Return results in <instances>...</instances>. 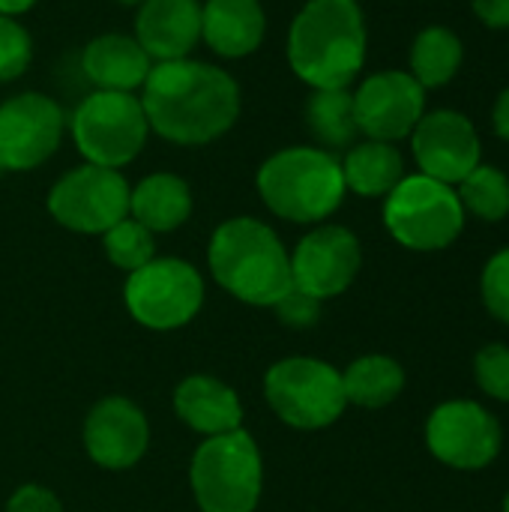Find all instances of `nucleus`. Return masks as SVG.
Here are the masks:
<instances>
[{"mask_svg":"<svg viewBox=\"0 0 509 512\" xmlns=\"http://www.w3.org/2000/svg\"><path fill=\"white\" fill-rule=\"evenodd\" d=\"M462 39L447 30V27H426L411 48V75L417 84L426 87H441L453 81V75L462 66Z\"/></svg>","mask_w":509,"mask_h":512,"instance_id":"nucleus-25","label":"nucleus"},{"mask_svg":"<svg viewBox=\"0 0 509 512\" xmlns=\"http://www.w3.org/2000/svg\"><path fill=\"white\" fill-rule=\"evenodd\" d=\"M102 246H105L108 261L117 270H126V273H135L138 267H144V264H150L156 258L153 234L141 222H135L132 216H126L123 222L108 228L102 234Z\"/></svg>","mask_w":509,"mask_h":512,"instance_id":"nucleus-27","label":"nucleus"},{"mask_svg":"<svg viewBox=\"0 0 509 512\" xmlns=\"http://www.w3.org/2000/svg\"><path fill=\"white\" fill-rule=\"evenodd\" d=\"M426 108V90L411 72L387 69L369 75L354 93L357 126L372 141H399L414 132Z\"/></svg>","mask_w":509,"mask_h":512,"instance_id":"nucleus-14","label":"nucleus"},{"mask_svg":"<svg viewBox=\"0 0 509 512\" xmlns=\"http://www.w3.org/2000/svg\"><path fill=\"white\" fill-rule=\"evenodd\" d=\"M360 264L363 249L354 231L342 225H321L309 231L291 255L294 288L324 303L351 288L360 273Z\"/></svg>","mask_w":509,"mask_h":512,"instance_id":"nucleus-13","label":"nucleus"},{"mask_svg":"<svg viewBox=\"0 0 509 512\" xmlns=\"http://www.w3.org/2000/svg\"><path fill=\"white\" fill-rule=\"evenodd\" d=\"M189 486L201 512H255L264 465L246 429L201 441L189 465Z\"/></svg>","mask_w":509,"mask_h":512,"instance_id":"nucleus-5","label":"nucleus"},{"mask_svg":"<svg viewBox=\"0 0 509 512\" xmlns=\"http://www.w3.org/2000/svg\"><path fill=\"white\" fill-rule=\"evenodd\" d=\"M414 159L420 174L459 186L480 165V138L474 123L459 111H432L423 114L411 132Z\"/></svg>","mask_w":509,"mask_h":512,"instance_id":"nucleus-15","label":"nucleus"},{"mask_svg":"<svg viewBox=\"0 0 509 512\" xmlns=\"http://www.w3.org/2000/svg\"><path fill=\"white\" fill-rule=\"evenodd\" d=\"M456 195L462 201L465 216H477L483 222H501L509 216V177L495 165H477L459 186Z\"/></svg>","mask_w":509,"mask_h":512,"instance_id":"nucleus-26","label":"nucleus"},{"mask_svg":"<svg viewBox=\"0 0 509 512\" xmlns=\"http://www.w3.org/2000/svg\"><path fill=\"white\" fill-rule=\"evenodd\" d=\"M501 423L471 399L438 405L426 423L429 453L456 471H483L501 453Z\"/></svg>","mask_w":509,"mask_h":512,"instance_id":"nucleus-11","label":"nucleus"},{"mask_svg":"<svg viewBox=\"0 0 509 512\" xmlns=\"http://www.w3.org/2000/svg\"><path fill=\"white\" fill-rule=\"evenodd\" d=\"M72 138L90 165L120 171L147 144V114L135 93L93 90L72 114Z\"/></svg>","mask_w":509,"mask_h":512,"instance_id":"nucleus-8","label":"nucleus"},{"mask_svg":"<svg viewBox=\"0 0 509 512\" xmlns=\"http://www.w3.org/2000/svg\"><path fill=\"white\" fill-rule=\"evenodd\" d=\"M492 126H495V132L509 141V87L498 96V102H495V111H492Z\"/></svg>","mask_w":509,"mask_h":512,"instance_id":"nucleus-34","label":"nucleus"},{"mask_svg":"<svg viewBox=\"0 0 509 512\" xmlns=\"http://www.w3.org/2000/svg\"><path fill=\"white\" fill-rule=\"evenodd\" d=\"M33 57L30 33L15 21L0 15V84L15 81Z\"/></svg>","mask_w":509,"mask_h":512,"instance_id":"nucleus-29","label":"nucleus"},{"mask_svg":"<svg viewBox=\"0 0 509 512\" xmlns=\"http://www.w3.org/2000/svg\"><path fill=\"white\" fill-rule=\"evenodd\" d=\"M150 447V426L144 411L123 399L108 396L96 402L84 420V450L105 471H126L141 462Z\"/></svg>","mask_w":509,"mask_h":512,"instance_id":"nucleus-16","label":"nucleus"},{"mask_svg":"<svg viewBox=\"0 0 509 512\" xmlns=\"http://www.w3.org/2000/svg\"><path fill=\"white\" fill-rule=\"evenodd\" d=\"M345 189L363 198H387L405 177V159L390 141H360L342 159Z\"/></svg>","mask_w":509,"mask_h":512,"instance_id":"nucleus-22","label":"nucleus"},{"mask_svg":"<svg viewBox=\"0 0 509 512\" xmlns=\"http://www.w3.org/2000/svg\"><path fill=\"white\" fill-rule=\"evenodd\" d=\"M480 291H483L486 309L509 327V249H501L498 255L486 261Z\"/></svg>","mask_w":509,"mask_h":512,"instance_id":"nucleus-30","label":"nucleus"},{"mask_svg":"<svg viewBox=\"0 0 509 512\" xmlns=\"http://www.w3.org/2000/svg\"><path fill=\"white\" fill-rule=\"evenodd\" d=\"M48 213L75 234H105L129 216V183L120 171L87 162L51 186Z\"/></svg>","mask_w":509,"mask_h":512,"instance_id":"nucleus-10","label":"nucleus"},{"mask_svg":"<svg viewBox=\"0 0 509 512\" xmlns=\"http://www.w3.org/2000/svg\"><path fill=\"white\" fill-rule=\"evenodd\" d=\"M384 225L393 240L411 252H438L456 243L465 228V210L456 186L426 174L402 177L384 201Z\"/></svg>","mask_w":509,"mask_h":512,"instance_id":"nucleus-6","label":"nucleus"},{"mask_svg":"<svg viewBox=\"0 0 509 512\" xmlns=\"http://www.w3.org/2000/svg\"><path fill=\"white\" fill-rule=\"evenodd\" d=\"M267 33V15L258 0H207L201 6V39L219 57H246L258 51Z\"/></svg>","mask_w":509,"mask_h":512,"instance_id":"nucleus-20","label":"nucleus"},{"mask_svg":"<svg viewBox=\"0 0 509 512\" xmlns=\"http://www.w3.org/2000/svg\"><path fill=\"white\" fill-rule=\"evenodd\" d=\"M3 174H6V171H3V168H0V177H3Z\"/></svg>","mask_w":509,"mask_h":512,"instance_id":"nucleus-38","label":"nucleus"},{"mask_svg":"<svg viewBox=\"0 0 509 512\" xmlns=\"http://www.w3.org/2000/svg\"><path fill=\"white\" fill-rule=\"evenodd\" d=\"M81 69L96 90L132 93V90L144 87V81L153 69V60L147 57V51L138 45L135 36L105 33L84 45Z\"/></svg>","mask_w":509,"mask_h":512,"instance_id":"nucleus-19","label":"nucleus"},{"mask_svg":"<svg viewBox=\"0 0 509 512\" xmlns=\"http://www.w3.org/2000/svg\"><path fill=\"white\" fill-rule=\"evenodd\" d=\"M213 279L240 303L276 306L291 288V255L270 225L252 216L222 222L207 249Z\"/></svg>","mask_w":509,"mask_h":512,"instance_id":"nucleus-3","label":"nucleus"},{"mask_svg":"<svg viewBox=\"0 0 509 512\" xmlns=\"http://www.w3.org/2000/svg\"><path fill=\"white\" fill-rule=\"evenodd\" d=\"M135 39L150 60H183L201 39L198 0H144L135 18Z\"/></svg>","mask_w":509,"mask_h":512,"instance_id":"nucleus-17","label":"nucleus"},{"mask_svg":"<svg viewBox=\"0 0 509 512\" xmlns=\"http://www.w3.org/2000/svg\"><path fill=\"white\" fill-rule=\"evenodd\" d=\"M474 12L486 27L495 30L509 27V0H474Z\"/></svg>","mask_w":509,"mask_h":512,"instance_id":"nucleus-33","label":"nucleus"},{"mask_svg":"<svg viewBox=\"0 0 509 512\" xmlns=\"http://www.w3.org/2000/svg\"><path fill=\"white\" fill-rule=\"evenodd\" d=\"M345 192L342 162L321 147H288L258 168L261 201L297 225L324 222L339 210Z\"/></svg>","mask_w":509,"mask_h":512,"instance_id":"nucleus-4","label":"nucleus"},{"mask_svg":"<svg viewBox=\"0 0 509 512\" xmlns=\"http://www.w3.org/2000/svg\"><path fill=\"white\" fill-rule=\"evenodd\" d=\"M306 126L330 150L354 147V141L360 135L354 93L348 87L315 90L306 102Z\"/></svg>","mask_w":509,"mask_h":512,"instance_id":"nucleus-24","label":"nucleus"},{"mask_svg":"<svg viewBox=\"0 0 509 512\" xmlns=\"http://www.w3.org/2000/svg\"><path fill=\"white\" fill-rule=\"evenodd\" d=\"M342 387L348 405L387 408L405 390V369L387 354H366L342 372Z\"/></svg>","mask_w":509,"mask_h":512,"instance_id":"nucleus-23","label":"nucleus"},{"mask_svg":"<svg viewBox=\"0 0 509 512\" xmlns=\"http://www.w3.org/2000/svg\"><path fill=\"white\" fill-rule=\"evenodd\" d=\"M264 396L273 414L303 432L333 426L345 408L342 372L315 357H285L267 369Z\"/></svg>","mask_w":509,"mask_h":512,"instance_id":"nucleus-7","label":"nucleus"},{"mask_svg":"<svg viewBox=\"0 0 509 512\" xmlns=\"http://www.w3.org/2000/svg\"><path fill=\"white\" fill-rule=\"evenodd\" d=\"M33 3H36V0H0V15L15 18V15H21V12H27Z\"/></svg>","mask_w":509,"mask_h":512,"instance_id":"nucleus-35","label":"nucleus"},{"mask_svg":"<svg viewBox=\"0 0 509 512\" xmlns=\"http://www.w3.org/2000/svg\"><path fill=\"white\" fill-rule=\"evenodd\" d=\"M147 126L171 144L201 147L222 138L240 117L237 81L201 60L156 63L141 96Z\"/></svg>","mask_w":509,"mask_h":512,"instance_id":"nucleus-1","label":"nucleus"},{"mask_svg":"<svg viewBox=\"0 0 509 512\" xmlns=\"http://www.w3.org/2000/svg\"><path fill=\"white\" fill-rule=\"evenodd\" d=\"M6 512H63L57 495L45 486H36V483H27L21 489L12 492Z\"/></svg>","mask_w":509,"mask_h":512,"instance_id":"nucleus-32","label":"nucleus"},{"mask_svg":"<svg viewBox=\"0 0 509 512\" xmlns=\"http://www.w3.org/2000/svg\"><path fill=\"white\" fill-rule=\"evenodd\" d=\"M273 309H276L282 324L297 327V330H306V327L318 324V318H321V300L303 294L300 288H291Z\"/></svg>","mask_w":509,"mask_h":512,"instance_id":"nucleus-31","label":"nucleus"},{"mask_svg":"<svg viewBox=\"0 0 509 512\" xmlns=\"http://www.w3.org/2000/svg\"><path fill=\"white\" fill-rule=\"evenodd\" d=\"M66 129L60 105L45 93H18L0 105V168L30 171L54 156Z\"/></svg>","mask_w":509,"mask_h":512,"instance_id":"nucleus-12","label":"nucleus"},{"mask_svg":"<svg viewBox=\"0 0 509 512\" xmlns=\"http://www.w3.org/2000/svg\"><path fill=\"white\" fill-rule=\"evenodd\" d=\"M504 512H509V492H507V498H504Z\"/></svg>","mask_w":509,"mask_h":512,"instance_id":"nucleus-37","label":"nucleus"},{"mask_svg":"<svg viewBox=\"0 0 509 512\" xmlns=\"http://www.w3.org/2000/svg\"><path fill=\"white\" fill-rule=\"evenodd\" d=\"M174 411L180 423L204 438L243 429V405L237 393L213 375H189L174 390Z\"/></svg>","mask_w":509,"mask_h":512,"instance_id":"nucleus-18","label":"nucleus"},{"mask_svg":"<svg viewBox=\"0 0 509 512\" xmlns=\"http://www.w3.org/2000/svg\"><path fill=\"white\" fill-rule=\"evenodd\" d=\"M129 216L150 234L174 231L192 216V189L177 174H150L129 189Z\"/></svg>","mask_w":509,"mask_h":512,"instance_id":"nucleus-21","label":"nucleus"},{"mask_svg":"<svg viewBox=\"0 0 509 512\" xmlns=\"http://www.w3.org/2000/svg\"><path fill=\"white\" fill-rule=\"evenodd\" d=\"M117 3H123V6H141L144 0H117Z\"/></svg>","mask_w":509,"mask_h":512,"instance_id":"nucleus-36","label":"nucleus"},{"mask_svg":"<svg viewBox=\"0 0 509 512\" xmlns=\"http://www.w3.org/2000/svg\"><path fill=\"white\" fill-rule=\"evenodd\" d=\"M288 63L312 90L348 87L366 63V18L357 0H309L288 30Z\"/></svg>","mask_w":509,"mask_h":512,"instance_id":"nucleus-2","label":"nucleus"},{"mask_svg":"<svg viewBox=\"0 0 509 512\" xmlns=\"http://www.w3.org/2000/svg\"><path fill=\"white\" fill-rule=\"evenodd\" d=\"M123 300L129 315L147 330H177L189 324L204 303L201 273L180 258H153L129 273Z\"/></svg>","mask_w":509,"mask_h":512,"instance_id":"nucleus-9","label":"nucleus"},{"mask_svg":"<svg viewBox=\"0 0 509 512\" xmlns=\"http://www.w3.org/2000/svg\"><path fill=\"white\" fill-rule=\"evenodd\" d=\"M474 378L486 396L509 405V345H483L474 357Z\"/></svg>","mask_w":509,"mask_h":512,"instance_id":"nucleus-28","label":"nucleus"}]
</instances>
